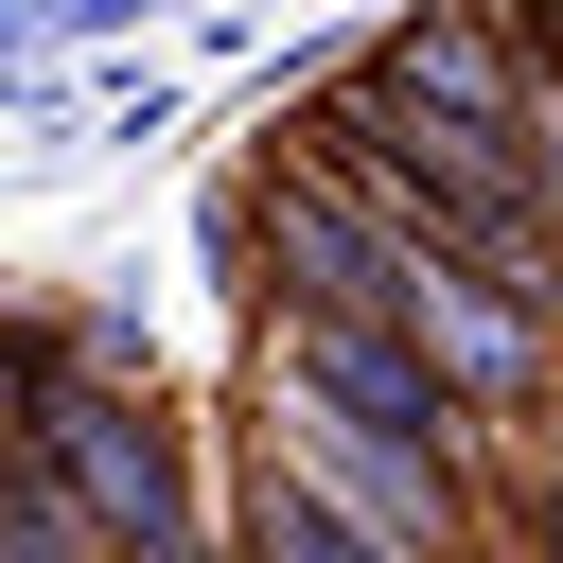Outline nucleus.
I'll return each instance as SVG.
<instances>
[{"label": "nucleus", "instance_id": "39448f33", "mask_svg": "<svg viewBox=\"0 0 563 563\" xmlns=\"http://www.w3.org/2000/svg\"><path fill=\"white\" fill-rule=\"evenodd\" d=\"M528 545H545V563H563V457H545V493H528Z\"/></svg>", "mask_w": 563, "mask_h": 563}, {"label": "nucleus", "instance_id": "f03ea898", "mask_svg": "<svg viewBox=\"0 0 563 563\" xmlns=\"http://www.w3.org/2000/svg\"><path fill=\"white\" fill-rule=\"evenodd\" d=\"M405 106H457V123H528V88H510V35L493 18H422V35H387L369 53Z\"/></svg>", "mask_w": 563, "mask_h": 563}, {"label": "nucleus", "instance_id": "7ed1b4c3", "mask_svg": "<svg viewBox=\"0 0 563 563\" xmlns=\"http://www.w3.org/2000/svg\"><path fill=\"white\" fill-rule=\"evenodd\" d=\"M246 563H422L405 528H369L352 493H317V475H282L264 457V493H246Z\"/></svg>", "mask_w": 563, "mask_h": 563}, {"label": "nucleus", "instance_id": "20e7f679", "mask_svg": "<svg viewBox=\"0 0 563 563\" xmlns=\"http://www.w3.org/2000/svg\"><path fill=\"white\" fill-rule=\"evenodd\" d=\"M0 563H123V545H106V510L35 457V422L0 440Z\"/></svg>", "mask_w": 563, "mask_h": 563}, {"label": "nucleus", "instance_id": "f257e3e1", "mask_svg": "<svg viewBox=\"0 0 563 563\" xmlns=\"http://www.w3.org/2000/svg\"><path fill=\"white\" fill-rule=\"evenodd\" d=\"M35 457L106 510V545H123V563H176V545H194V493H176V422H158V405H123V387H70V369H53V387H35Z\"/></svg>", "mask_w": 563, "mask_h": 563}, {"label": "nucleus", "instance_id": "423d86ee", "mask_svg": "<svg viewBox=\"0 0 563 563\" xmlns=\"http://www.w3.org/2000/svg\"><path fill=\"white\" fill-rule=\"evenodd\" d=\"M176 563H211V545H176Z\"/></svg>", "mask_w": 563, "mask_h": 563}]
</instances>
